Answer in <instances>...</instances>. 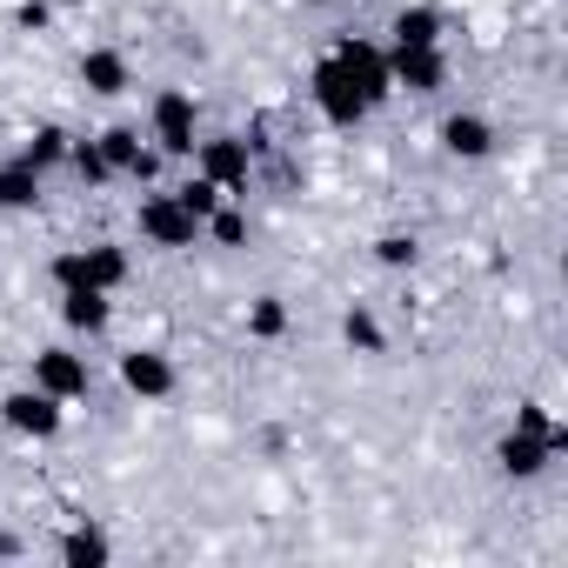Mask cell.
<instances>
[{"instance_id": "cell-23", "label": "cell", "mask_w": 568, "mask_h": 568, "mask_svg": "<svg viewBox=\"0 0 568 568\" xmlns=\"http://www.w3.org/2000/svg\"><path fill=\"white\" fill-rule=\"evenodd\" d=\"M201 234H214L221 247H241V241H247V214H241V207H214V214L201 221Z\"/></svg>"}, {"instance_id": "cell-11", "label": "cell", "mask_w": 568, "mask_h": 568, "mask_svg": "<svg viewBox=\"0 0 568 568\" xmlns=\"http://www.w3.org/2000/svg\"><path fill=\"white\" fill-rule=\"evenodd\" d=\"M335 54H342V61H348V74H355V81H362V94H368V101H375V108H382V101H388V94H395V81H388V54H375V48H368V41H342V48H335Z\"/></svg>"}, {"instance_id": "cell-17", "label": "cell", "mask_w": 568, "mask_h": 568, "mask_svg": "<svg viewBox=\"0 0 568 568\" xmlns=\"http://www.w3.org/2000/svg\"><path fill=\"white\" fill-rule=\"evenodd\" d=\"M94 148L108 154V168H114V174H128V168H134V154H141V128H108V134H94Z\"/></svg>"}, {"instance_id": "cell-8", "label": "cell", "mask_w": 568, "mask_h": 568, "mask_svg": "<svg viewBox=\"0 0 568 568\" xmlns=\"http://www.w3.org/2000/svg\"><path fill=\"white\" fill-rule=\"evenodd\" d=\"M121 382H128V395H141V402H168V395H174V362H168L161 348H128V355H121Z\"/></svg>"}, {"instance_id": "cell-15", "label": "cell", "mask_w": 568, "mask_h": 568, "mask_svg": "<svg viewBox=\"0 0 568 568\" xmlns=\"http://www.w3.org/2000/svg\"><path fill=\"white\" fill-rule=\"evenodd\" d=\"M0 207H21V214H28V207H41V174H34L21 154L0 168Z\"/></svg>"}, {"instance_id": "cell-5", "label": "cell", "mask_w": 568, "mask_h": 568, "mask_svg": "<svg viewBox=\"0 0 568 568\" xmlns=\"http://www.w3.org/2000/svg\"><path fill=\"white\" fill-rule=\"evenodd\" d=\"M0 422H8L14 435H28V442H48V435H61V402L28 382V388H14L8 402H0Z\"/></svg>"}, {"instance_id": "cell-22", "label": "cell", "mask_w": 568, "mask_h": 568, "mask_svg": "<svg viewBox=\"0 0 568 568\" xmlns=\"http://www.w3.org/2000/svg\"><path fill=\"white\" fill-rule=\"evenodd\" d=\"M68 161H74V174H81L88 187H101V181L114 174V168H108V154H101L94 141H68Z\"/></svg>"}, {"instance_id": "cell-13", "label": "cell", "mask_w": 568, "mask_h": 568, "mask_svg": "<svg viewBox=\"0 0 568 568\" xmlns=\"http://www.w3.org/2000/svg\"><path fill=\"white\" fill-rule=\"evenodd\" d=\"M61 322H68L74 335H101V328L114 322V308H108L101 288H61Z\"/></svg>"}, {"instance_id": "cell-29", "label": "cell", "mask_w": 568, "mask_h": 568, "mask_svg": "<svg viewBox=\"0 0 568 568\" xmlns=\"http://www.w3.org/2000/svg\"><path fill=\"white\" fill-rule=\"evenodd\" d=\"M48 8H88V0H48Z\"/></svg>"}, {"instance_id": "cell-18", "label": "cell", "mask_w": 568, "mask_h": 568, "mask_svg": "<svg viewBox=\"0 0 568 568\" xmlns=\"http://www.w3.org/2000/svg\"><path fill=\"white\" fill-rule=\"evenodd\" d=\"M21 161H28L34 174H48L54 161H68V134H61V128H41V134H34V141L21 148Z\"/></svg>"}, {"instance_id": "cell-21", "label": "cell", "mask_w": 568, "mask_h": 568, "mask_svg": "<svg viewBox=\"0 0 568 568\" xmlns=\"http://www.w3.org/2000/svg\"><path fill=\"white\" fill-rule=\"evenodd\" d=\"M281 328H288V308H281L274 295H261V302L247 308V335H254V342H274Z\"/></svg>"}, {"instance_id": "cell-24", "label": "cell", "mask_w": 568, "mask_h": 568, "mask_svg": "<svg viewBox=\"0 0 568 568\" xmlns=\"http://www.w3.org/2000/svg\"><path fill=\"white\" fill-rule=\"evenodd\" d=\"M174 194H181V207H187L194 221H207V214L221 207V187H214L207 174H194V181H187V187H174Z\"/></svg>"}, {"instance_id": "cell-1", "label": "cell", "mask_w": 568, "mask_h": 568, "mask_svg": "<svg viewBox=\"0 0 568 568\" xmlns=\"http://www.w3.org/2000/svg\"><path fill=\"white\" fill-rule=\"evenodd\" d=\"M308 94H315V108L328 114V128H362V121L375 114V101L362 94V81L348 74V61H342V54H328V61L315 68Z\"/></svg>"}, {"instance_id": "cell-26", "label": "cell", "mask_w": 568, "mask_h": 568, "mask_svg": "<svg viewBox=\"0 0 568 568\" xmlns=\"http://www.w3.org/2000/svg\"><path fill=\"white\" fill-rule=\"evenodd\" d=\"M515 428H535V435H548L555 448L568 442V428H561V422H555V415H548L541 402H521V408H515Z\"/></svg>"}, {"instance_id": "cell-12", "label": "cell", "mask_w": 568, "mask_h": 568, "mask_svg": "<svg viewBox=\"0 0 568 568\" xmlns=\"http://www.w3.org/2000/svg\"><path fill=\"white\" fill-rule=\"evenodd\" d=\"M442 148H448L455 161H481V154L495 148V128H488L481 114H448V121H442Z\"/></svg>"}, {"instance_id": "cell-20", "label": "cell", "mask_w": 568, "mask_h": 568, "mask_svg": "<svg viewBox=\"0 0 568 568\" xmlns=\"http://www.w3.org/2000/svg\"><path fill=\"white\" fill-rule=\"evenodd\" d=\"M114 548H108V535H94V528H68L61 535V561H108Z\"/></svg>"}, {"instance_id": "cell-30", "label": "cell", "mask_w": 568, "mask_h": 568, "mask_svg": "<svg viewBox=\"0 0 568 568\" xmlns=\"http://www.w3.org/2000/svg\"><path fill=\"white\" fill-rule=\"evenodd\" d=\"M308 8H328V0H308Z\"/></svg>"}, {"instance_id": "cell-6", "label": "cell", "mask_w": 568, "mask_h": 568, "mask_svg": "<svg viewBox=\"0 0 568 568\" xmlns=\"http://www.w3.org/2000/svg\"><path fill=\"white\" fill-rule=\"evenodd\" d=\"M555 455H561V448H555L548 435H535V428H508V435L495 442V462H501V475H515V481H535Z\"/></svg>"}, {"instance_id": "cell-25", "label": "cell", "mask_w": 568, "mask_h": 568, "mask_svg": "<svg viewBox=\"0 0 568 568\" xmlns=\"http://www.w3.org/2000/svg\"><path fill=\"white\" fill-rule=\"evenodd\" d=\"M375 261H382V267H415V261H422V241H415V234H382V241H375Z\"/></svg>"}, {"instance_id": "cell-10", "label": "cell", "mask_w": 568, "mask_h": 568, "mask_svg": "<svg viewBox=\"0 0 568 568\" xmlns=\"http://www.w3.org/2000/svg\"><path fill=\"white\" fill-rule=\"evenodd\" d=\"M81 88H88V94H101V101L128 94V88H134L128 54H114V48H88V54H81Z\"/></svg>"}, {"instance_id": "cell-16", "label": "cell", "mask_w": 568, "mask_h": 568, "mask_svg": "<svg viewBox=\"0 0 568 568\" xmlns=\"http://www.w3.org/2000/svg\"><path fill=\"white\" fill-rule=\"evenodd\" d=\"M442 41V14L435 8H402L395 14V48H435Z\"/></svg>"}, {"instance_id": "cell-19", "label": "cell", "mask_w": 568, "mask_h": 568, "mask_svg": "<svg viewBox=\"0 0 568 568\" xmlns=\"http://www.w3.org/2000/svg\"><path fill=\"white\" fill-rule=\"evenodd\" d=\"M342 335H348L355 355H382V322H375L368 308H348V315H342Z\"/></svg>"}, {"instance_id": "cell-28", "label": "cell", "mask_w": 568, "mask_h": 568, "mask_svg": "<svg viewBox=\"0 0 568 568\" xmlns=\"http://www.w3.org/2000/svg\"><path fill=\"white\" fill-rule=\"evenodd\" d=\"M14 555H21V541H14V535H0V561H14Z\"/></svg>"}, {"instance_id": "cell-4", "label": "cell", "mask_w": 568, "mask_h": 568, "mask_svg": "<svg viewBox=\"0 0 568 568\" xmlns=\"http://www.w3.org/2000/svg\"><path fill=\"white\" fill-rule=\"evenodd\" d=\"M141 241H154V247H194L201 221L181 207V194H148L141 201Z\"/></svg>"}, {"instance_id": "cell-14", "label": "cell", "mask_w": 568, "mask_h": 568, "mask_svg": "<svg viewBox=\"0 0 568 568\" xmlns=\"http://www.w3.org/2000/svg\"><path fill=\"white\" fill-rule=\"evenodd\" d=\"M81 274H88V288L114 295L121 281H128V254H121L114 241H94V247H81Z\"/></svg>"}, {"instance_id": "cell-2", "label": "cell", "mask_w": 568, "mask_h": 568, "mask_svg": "<svg viewBox=\"0 0 568 568\" xmlns=\"http://www.w3.org/2000/svg\"><path fill=\"white\" fill-rule=\"evenodd\" d=\"M194 174H207L221 194H241L247 187V174H254V148L241 141V134H214V141H194Z\"/></svg>"}, {"instance_id": "cell-27", "label": "cell", "mask_w": 568, "mask_h": 568, "mask_svg": "<svg viewBox=\"0 0 568 568\" xmlns=\"http://www.w3.org/2000/svg\"><path fill=\"white\" fill-rule=\"evenodd\" d=\"M128 174H134V181H161V148H141Z\"/></svg>"}, {"instance_id": "cell-3", "label": "cell", "mask_w": 568, "mask_h": 568, "mask_svg": "<svg viewBox=\"0 0 568 568\" xmlns=\"http://www.w3.org/2000/svg\"><path fill=\"white\" fill-rule=\"evenodd\" d=\"M148 141H154L161 154H194V94H181V88L154 94V108H148Z\"/></svg>"}, {"instance_id": "cell-7", "label": "cell", "mask_w": 568, "mask_h": 568, "mask_svg": "<svg viewBox=\"0 0 568 568\" xmlns=\"http://www.w3.org/2000/svg\"><path fill=\"white\" fill-rule=\"evenodd\" d=\"M34 388H48L54 402H81L88 395V362L74 348H41L34 355Z\"/></svg>"}, {"instance_id": "cell-9", "label": "cell", "mask_w": 568, "mask_h": 568, "mask_svg": "<svg viewBox=\"0 0 568 568\" xmlns=\"http://www.w3.org/2000/svg\"><path fill=\"white\" fill-rule=\"evenodd\" d=\"M388 81L408 88V94H435L448 81V61H442V48H395L388 54Z\"/></svg>"}]
</instances>
